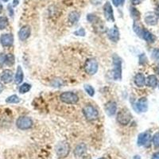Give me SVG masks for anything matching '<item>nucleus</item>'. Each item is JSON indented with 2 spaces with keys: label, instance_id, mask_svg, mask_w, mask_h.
I'll return each mask as SVG.
<instances>
[{
  "label": "nucleus",
  "instance_id": "f257e3e1",
  "mask_svg": "<svg viewBox=\"0 0 159 159\" xmlns=\"http://www.w3.org/2000/svg\"><path fill=\"white\" fill-rule=\"evenodd\" d=\"M113 78L116 80H120L122 79V60L116 54L113 56Z\"/></svg>",
  "mask_w": 159,
  "mask_h": 159
},
{
  "label": "nucleus",
  "instance_id": "f03ea898",
  "mask_svg": "<svg viewBox=\"0 0 159 159\" xmlns=\"http://www.w3.org/2000/svg\"><path fill=\"white\" fill-rule=\"evenodd\" d=\"M132 119V116L130 114V111L127 108H123L118 112L117 114V122L119 124L126 126L130 122Z\"/></svg>",
  "mask_w": 159,
  "mask_h": 159
},
{
  "label": "nucleus",
  "instance_id": "7ed1b4c3",
  "mask_svg": "<svg viewBox=\"0 0 159 159\" xmlns=\"http://www.w3.org/2000/svg\"><path fill=\"white\" fill-rule=\"evenodd\" d=\"M60 99L63 103L67 104H76L79 101V97L74 92H65L61 96Z\"/></svg>",
  "mask_w": 159,
  "mask_h": 159
},
{
  "label": "nucleus",
  "instance_id": "20e7f679",
  "mask_svg": "<svg viewBox=\"0 0 159 159\" xmlns=\"http://www.w3.org/2000/svg\"><path fill=\"white\" fill-rule=\"evenodd\" d=\"M16 126L18 129L22 130H29L32 127V119L27 116H20L16 121Z\"/></svg>",
  "mask_w": 159,
  "mask_h": 159
},
{
  "label": "nucleus",
  "instance_id": "39448f33",
  "mask_svg": "<svg viewBox=\"0 0 159 159\" xmlns=\"http://www.w3.org/2000/svg\"><path fill=\"white\" fill-rule=\"evenodd\" d=\"M83 113L85 118L89 121L96 120L99 116L98 111L92 105H86L83 109Z\"/></svg>",
  "mask_w": 159,
  "mask_h": 159
},
{
  "label": "nucleus",
  "instance_id": "423d86ee",
  "mask_svg": "<svg viewBox=\"0 0 159 159\" xmlns=\"http://www.w3.org/2000/svg\"><path fill=\"white\" fill-rule=\"evenodd\" d=\"M98 68H99L98 62L96 61V59H93V58L88 60L84 65L85 71L89 75L96 74L98 71Z\"/></svg>",
  "mask_w": 159,
  "mask_h": 159
},
{
  "label": "nucleus",
  "instance_id": "0eeeda50",
  "mask_svg": "<svg viewBox=\"0 0 159 159\" xmlns=\"http://www.w3.org/2000/svg\"><path fill=\"white\" fill-rule=\"evenodd\" d=\"M150 139H151V134L150 132L145 131L141 133L138 137L137 144L139 147H145L150 143Z\"/></svg>",
  "mask_w": 159,
  "mask_h": 159
},
{
  "label": "nucleus",
  "instance_id": "6e6552de",
  "mask_svg": "<svg viewBox=\"0 0 159 159\" xmlns=\"http://www.w3.org/2000/svg\"><path fill=\"white\" fill-rule=\"evenodd\" d=\"M103 15H104L106 20L111 21V22H115L114 11H113V8H112V6L110 2H107L103 6Z\"/></svg>",
  "mask_w": 159,
  "mask_h": 159
},
{
  "label": "nucleus",
  "instance_id": "1a4fd4ad",
  "mask_svg": "<svg viewBox=\"0 0 159 159\" xmlns=\"http://www.w3.org/2000/svg\"><path fill=\"white\" fill-rule=\"evenodd\" d=\"M0 42L4 47H10L14 43V37L11 34H3L0 37Z\"/></svg>",
  "mask_w": 159,
  "mask_h": 159
},
{
  "label": "nucleus",
  "instance_id": "9d476101",
  "mask_svg": "<svg viewBox=\"0 0 159 159\" xmlns=\"http://www.w3.org/2000/svg\"><path fill=\"white\" fill-rule=\"evenodd\" d=\"M69 153V146L67 143H61L57 147V154L60 157H65Z\"/></svg>",
  "mask_w": 159,
  "mask_h": 159
},
{
  "label": "nucleus",
  "instance_id": "9b49d317",
  "mask_svg": "<svg viewBox=\"0 0 159 159\" xmlns=\"http://www.w3.org/2000/svg\"><path fill=\"white\" fill-rule=\"evenodd\" d=\"M31 34V29L30 26L28 25H24L20 29L19 32H18V38L21 41H25L30 38Z\"/></svg>",
  "mask_w": 159,
  "mask_h": 159
},
{
  "label": "nucleus",
  "instance_id": "f8f14e48",
  "mask_svg": "<svg viewBox=\"0 0 159 159\" xmlns=\"http://www.w3.org/2000/svg\"><path fill=\"white\" fill-rule=\"evenodd\" d=\"M105 112L107 113V116H113L116 115L117 111V104L114 101H109L105 104L104 107Z\"/></svg>",
  "mask_w": 159,
  "mask_h": 159
},
{
  "label": "nucleus",
  "instance_id": "ddd939ff",
  "mask_svg": "<svg viewBox=\"0 0 159 159\" xmlns=\"http://www.w3.org/2000/svg\"><path fill=\"white\" fill-rule=\"evenodd\" d=\"M145 22L147 24V25H155L157 24L158 22V17L156 14L153 12H148L145 15Z\"/></svg>",
  "mask_w": 159,
  "mask_h": 159
},
{
  "label": "nucleus",
  "instance_id": "4468645a",
  "mask_svg": "<svg viewBox=\"0 0 159 159\" xmlns=\"http://www.w3.org/2000/svg\"><path fill=\"white\" fill-rule=\"evenodd\" d=\"M136 108L139 112H146L148 109V101L146 97H142L136 103Z\"/></svg>",
  "mask_w": 159,
  "mask_h": 159
},
{
  "label": "nucleus",
  "instance_id": "2eb2a0df",
  "mask_svg": "<svg viewBox=\"0 0 159 159\" xmlns=\"http://www.w3.org/2000/svg\"><path fill=\"white\" fill-rule=\"evenodd\" d=\"M143 39H144L146 42H149V43H154L155 42L156 38L152 33H150V31L147 30V29H145L144 27L143 28V30L141 32V34L140 36Z\"/></svg>",
  "mask_w": 159,
  "mask_h": 159
},
{
  "label": "nucleus",
  "instance_id": "dca6fc26",
  "mask_svg": "<svg viewBox=\"0 0 159 159\" xmlns=\"http://www.w3.org/2000/svg\"><path fill=\"white\" fill-rule=\"evenodd\" d=\"M108 38L109 39L113 42H117L119 40V30L116 25H114L110 30L108 31Z\"/></svg>",
  "mask_w": 159,
  "mask_h": 159
},
{
  "label": "nucleus",
  "instance_id": "f3484780",
  "mask_svg": "<svg viewBox=\"0 0 159 159\" xmlns=\"http://www.w3.org/2000/svg\"><path fill=\"white\" fill-rule=\"evenodd\" d=\"M0 79L3 83L9 84L13 80V72L10 69H5L2 71V74L0 76Z\"/></svg>",
  "mask_w": 159,
  "mask_h": 159
},
{
  "label": "nucleus",
  "instance_id": "a211bd4d",
  "mask_svg": "<svg viewBox=\"0 0 159 159\" xmlns=\"http://www.w3.org/2000/svg\"><path fill=\"white\" fill-rule=\"evenodd\" d=\"M134 84H136V86L139 88L143 87L146 84V77H145L144 74L141 72L137 73L134 76Z\"/></svg>",
  "mask_w": 159,
  "mask_h": 159
},
{
  "label": "nucleus",
  "instance_id": "6ab92c4d",
  "mask_svg": "<svg viewBox=\"0 0 159 159\" xmlns=\"http://www.w3.org/2000/svg\"><path fill=\"white\" fill-rule=\"evenodd\" d=\"M86 151H87V146L84 143H80L75 148L74 154L77 157H80L83 155Z\"/></svg>",
  "mask_w": 159,
  "mask_h": 159
},
{
  "label": "nucleus",
  "instance_id": "aec40b11",
  "mask_svg": "<svg viewBox=\"0 0 159 159\" xmlns=\"http://www.w3.org/2000/svg\"><path fill=\"white\" fill-rule=\"evenodd\" d=\"M24 78V74H23V71H22V67L18 65V68H17V71L16 73H15V84H19L22 82Z\"/></svg>",
  "mask_w": 159,
  "mask_h": 159
},
{
  "label": "nucleus",
  "instance_id": "412c9836",
  "mask_svg": "<svg viewBox=\"0 0 159 159\" xmlns=\"http://www.w3.org/2000/svg\"><path fill=\"white\" fill-rule=\"evenodd\" d=\"M146 84L148 87L155 88L157 85V78L154 75H150L146 79Z\"/></svg>",
  "mask_w": 159,
  "mask_h": 159
},
{
  "label": "nucleus",
  "instance_id": "4be33fe9",
  "mask_svg": "<svg viewBox=\"0 0 159 159\" xmlns=\"http://www.w3.org/2000/svg\"><path fill=\"white\" fill-rule=\"evenodd\" d=\"M80 14L77 11H72L69 15V21L72 24H75L79 21Z\"/></svg>",
  "mask_w": 159,
  "mask_h": 159
},
{
  "label": "nucleus",
  "instance_id": "5701e85b",
  "mask_svg": "<svg viewBox=\"0 0 159 159\" xmlns=\"http://www.w3.org/2000/svg\"><path fill=\"white\" fill-rule=\"evenodd\" d=\"M130 16H131V18L134 19V21H136V22H137L138 20H139L140 18H141V14H140V12H139L135 7H131L130 8Z\"/></svg>",
  "mask_w": 159,
  "mask_h": 159
},
{
  "label": "nucleus",
  "instance_id": "b1692460",
  "mask_svg": "<svg viewBox=\"0 0 159 159\" xmlns=\"http://www.w3.org/2000/svg\"><path fill=\"white\" fill-rule=\"evenodd\" d=\"M30 89H31L30 84H29L27 83H24L19 87V92L21 93V94H25V93L29 92Z\"/></svg>",
  "mask_w": 159,
  "mask_h": 159
},
{
  "label": "nucleus",
  "instance_id": "393cba45",
  "mask_svg": "<svg viewBox=\"0 0 159 159\" xmlns=\"http://www.w3.org/2000/svg\"><path fill=\"white\" fill-rule=\"evenodd\" d=\"M6 102L7 103H18L20 102V98L16 95H12L7 98Z\"/></svg>",
  "mask_w": 159,
  "mask_h": 159
},
{
  "label": "nucleus",
  "instance_id": "a878e982",
  "mask_svg": "<svg viewBox=\"0 0 159 159\" xmlns=\"http://www.w3.org/2000/svg\"><path fill=\"white\" fill-rule=\"evenodd\" d=\"M8 24H9V22H8V19L7 17H0V30H1L7 27Z\"/></svg>",
  "mask_w": 159,
  "mask_h": 159
},
{
  "label": "nucleus",
  "instance_id": "bb28decb",
  "mask_svg": "<svg viewBox=\"0 0 159 159\" xmlns=\"http://www.w3.org/2000/svg\"><path fill=\"white\" fill-rule=\"evenodd\" d=\"M15 64V57L14 55L10 53L7 55V59H6V65L8 66H12Z\"/></svg>",
  "mask_w": 159,
  "mask_h": 159
},
{
  "label": "nucleus",
  "instance_id": "cd10ccee",
  "mask_svg": "<svg viewBox=\"0 0 159 159\" xmlns=\"http://www.w3.org/2000/svg\"><path fill=\"white\" fill-rule=\"evenodd\" d=\"M84 90L85 92H87L88 94L90 96H94L95 95V89L89 84H85L84 85Z\"/></svg>",
  "mask_w": 159,
  "mask_h": 159
},
{
  "label": "nucleus",
  "instance_id": "c85d7f7f",
  "mask_svg": "<svg viewBox=\"0 0 159 159\" xmlns=\"http://www.w3.org/2000/svg\"><path fill=\"white\" fill-rule=\"evenodd\" d=\"M153 144L155 147L159 148V132H157L153 136Z\"/></svg>",
  "mask_w": 159,
  "mask_h": 159
},
{
  "label": "nucleus",
  "instance_id": "c756f323",
  "mask_svg": "<svg viewBox=\"0 0 159 159\" xmlns=\"http://www.w3.org/2000/svg\"><path fill=\"white\" fill-rule=\"evenodd\" d=\"M87 19L89 22H91V23H95V22H98L99 18L96 17V15H92V14H89L87 16Z\"/></svg>",
  "mask_w": 159,
  "mask_h": 159
},
{
  "label": "nucleus",
  "instance_id": "7c9ffc66",
  "mask_svg": "<svg viewBox=\"0 0 159 159\" xmlns=\"http://www.w3.org/2000/svg\"><path fill=\"white\" fill-rule=\"evenodd\" d=\"M6 59H7V55L3 52L0 53V66L2 67L4 65H6Z\"/></svg>",
  "mask_w": 159,
  "mask_h": 159
},
{
  "label": "nucleus",
  "instance_id": "2f4dec72",
  "mask_svg": "<svg viewBox=\"0 0 159 159\" xmlns=\"http://www.w3.org/2000/svg\"><path fill=\"white\" fill-rule=\"evenodd\" d=\"M147 62V57L144 53L139 56V64L140 65H145Z\"/></svg>",
  "mask_w": 159,
  "mask_h": 159
},
{
  "label": "nucleus",
  "instance_id": "473e14b6",
  "mask_svg": "<svg viewBox=\"0 0 159 159\" xmlns=\"http://www.w3.org/2000/svg\"><path fill=\"white\" fill-rule=\"evenodd\" d=\"M74 34L76 35V36H81V37H84L85 35V30L84 28H80V29H79L78 30L75 31L74 32Z\"/></svg>",
  "mask_w": 159,
  "mask_h": 159
},
{
  "label": "nucleus",
  "instance_id": "72a5a7b5",
  "mask_svg": "<svg viewBox=\"0 0 159 159\" xmlns=\"http://www.w3.org/2000/svg\"><path fill=\"white\" fill-rule=\"evenodd\" d=\"M113 5L116 6V7H120V6H123L125 0H111Z\"/></svg>",
  "mask_w": 159,
  "mask_h": 159
},
{
  "label": "nucleus",
  "instance_id": "f704fd0d",
  "mask_svg": "<svg viewBox=\"0 0 159 159\" xmlns=\"http://www.w3.org/2000/svg\"><path fill=\"white\" fill-rule=\"evenodd\" d=\"M152 57L155 60H159V49H154L153 52H152Z\"/></svg>",
  "mask_w": 159,
  "mask_h": 159
},
{
  "label": "nucleus",
  "instance_id": "c9c22d12",
  "mask_svg": "<svg viewBox=\"0 0 159 159\" xmlns=\"http://www.w3.org/2000/svg\"><path fill=\"white\" fill-rule=\"evenodd\" d=\"M143 0H130L131 3L133 4L134 6L139 5V4H141L142 2H143Z\"/></svg>",
  "mask_w": 159,
  "mask_h": 159
},
{
  "label": "nucleus",
  "instance_id": "e433bc0d",
  "mask_svg": "<svg viewBox=\"0 0 159 159\" xmlns=\"http://www.w3.org/2000/svg\"><path fill=\"white\" fill-rule=\"evenodd\" d=\"M7 9H8V11H9V14H10V15H11V17H13V15H14V11H13L12 7H11V5H8V7H7Z\"/></svg>",
  "mask_w": 159,
  "mask_h": 159
},
{
  "label": "nucleus",
  "instance_id": "4c0bfd02",
  "mask_svg": "<svg viewBox=\"0 0 159 159\" xmlns=\"http://www.w3.org/2000/svg\"><path fill=\"white\" fill-rule=\"evenodd\" d=\"M152 159H159V152H156L152 156Z\"/></svg>",
  "mask_w": 159,
  "mask_h": 159
},
{
  "label": "nucleus",
  "instance_id": "58836bf2",
  "mask_svg": "<svg viewBox=\"0 0 159 159\" xmlns=\"http://www.w3.org/2000/svg\"><path fill=\"white\" fill-rule=\"evenodd\" d=\"M19 3V0H13V7H17Z\"/></svg>",
  "mask_w": 159,
  "mask_h": 159
},
{
  "label": "nucleus",
  "instance_id": "ea45409f",
  "mask_svg": "<svg viewBox=\"0 0 159 159\" xmlns=\"http://www.w3.org/2000/svg\"><path fill=\"white\" fill-rule=\"evenodd\" d=\"M3 89H4L3 84H2L1 83V82H0V93H1V92H2V91H3Z\"/></svg>",
  "mask_w": 159,
  "mask_h": 159
},
{
  "label": "nucleus",
  "instance_id": "a19ab883",
  "mask_svg": "<svg viewBox=\"0 0 159 159\" xmlns=\"http://www.w3.org/2000/svg\"><path fill=\"white\" fill-rule=\"evenodd\" d=\"M2 9H3V7H2V3H1V2H0V14H1V13H2Z\"/></svg>",
  "mask_w": 159,
  "mask_h": 159
},
{
  "label": "nucleus",
  "instance_id": "79ce46f5",
  "mask_svg": "<svg viewBox=\"0 0 159 159\" xmlns=\"http://www.w3.org/2000/svg\"><path fill=\"white\" fill-rule=\"evenodd\" d=\"M133 159H142V158H141V157H140V156H139V155H135Z\"/></svg>",
  "mask_w": 159,
  "mask_h": 159
},
{
  "label": "nucleus",
  "instance_id": "37998d69",
  "mask_svg": "<svg viewBox=\"0 0 159 159\" xmlns=\"http://www.w3.org/2000/svg\"><path fill=\"white\" fill-rule=\"evenodd\" d=\"M98 159H106V158H105V157H99V158Z\"/></svg>",
  "mask_w": 159,
  "mask_h": 159
},
{
  "label": "nucleus",
  "instance_id": "c03bdc74",
  "mask_svg": "<svg viewBox=\"0 0 159 159\" xmlns=\"http://www.w3.org/2000/svg\"><path fill=\"white\" fill-rule=\"evenodd\" d=\"M157 12H158V13H157V15H158L157 17H159V7H158V11H157Z\"/></svg>",
  "mask_w": 159,
  "mask_h": 159
},
{
  "label": "nucleus",
  "instance_id": "a18cd8bd",
  "mask_svg": "<svg viewBox=\"0 0 159 159\" xmlns=\"http://www.w3.org/2000/svg\"><path fill=\"white\" fill-rule=\"evenodd\" d=\"M2 1H4V2H8L9 0H2Z\"/></svg>",
  "mask_w": 159,
  "mask_h": 159
},
{
  "label": "nucleus",
  "instance_id": "49530a36",
  "mask_svg": "<svg viewBox=\"0 0 159 159\" xmlns=\"http://www.w3.org/2000/svg\"><path fill=\"white\" fill-rule=\"evenodd\" d=\"M157 71H158V72H159V65H158V66H157Z\"/></svg>",
  "mask_w": 159,
  "mask_h": 159
}]
</instances>
